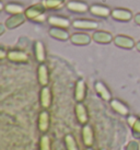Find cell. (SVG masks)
Wrapping results in <instances>:
<instances>
[{
	"label": "cell",
	"instance_id": "1",
	"mask_svg": "<svg viewBox=\"0 0 140 150\" xmlns=\"http://www.w3.org/2000/svg\"><path fill=\"white\" fill-rule=\"evenodd\" d=\"M45 6L43 4H32L31 7L25 10V17L29 20H32V21H43L45 20Z\"/></svg>",
	"mask_w": 140,
	"mask_h": 150
},
{
	"label": "cell",
	"instance_id": "2",
	"mask_svg": "<svg viewBox=\"0 0 140 150\" xmlns=\"http://www.w3.org/2000/svg\"><path fill=\"white\" fill-rule=\"evenodd\" d=\"M74 114L80 125H87L89 122V113H88L87 106L83 104V102H77V104L74 106Z\"/></svg>",
	"mask_w": 140,
	"mask_h": 150
},
{
	"label": "cell",
	"instance_id": "3",
	"mask_svg": "<svg viewBox=\"0 0 140 150\" xmlns=\"http://www.w3.org/2000/svg\"><path fill=\"white\" fill-rule=\"evenodd\" d=\"M52 102H53L52 89L48 86L42 87L41 91H40V103H41V106L44 110H48L52 106Z\"/></svg>",
	"mask_w": 140,
	"mask_h": 150
},
{
	"label": "cell",
	"instance_id": "4",
	"mask_svg": "<svg viewBox=\"0 0 140 150\" xmlns=\"http://www.w3.org/2000/svg\"><path fill=\"white\" fill-rule=\"evenodd\" d=\"M7 58L16 64H28L29 63V56L23 50H11L7 53Z\"/></svg>",
	"mask_w": 140,
	"mask_h": 150
},
{
	"label": "cell",
	"instance_id": "5",
	"mask_svg": "<svg viewBox=\"0 0 140 150\" xmlns=\"http://www.w3.org/2000/svg\"><path fill=\"white\" fill-rule=\"evenodd\" d=\"M81 137H82L83 145L87 147V148H89V147H93V145H94V142H95L94 132H93V128H92L89 124L82 126Z\"/></svg>",
	"mask_w": 140,
	"mask_h": 150
},
{
	"label": "cell",
	"instance_id": "6",
	"mask_svg": "<svg viewBox=\"0 0 140 150\" xmlns=\"http://www.w3.org/2000/svg\"><path fill=\"white\" fill-rule=\"evenodd\" d=\"M50 126V115L47 110H44L40 113L38 120H37V127L42 134H46L49 130Z\"/></svg>",
	"mask_w": 140,
	"mask_h": 150
},
{
	"label": "cell",
	"instance_id": "7",
	"mask_svg": "<svg viewBox=\"0 0 140 150\" xmlns=\"http://www.w3.org/2000/svg\"><path fill=\"white\" fill-rule=\"evenodd\" d=\"M74 100L77 102H83L87 98V83L83 79H79L74 86Z\"/></svg>",
	"mask_w": 140,
	"mask_h": 150
},
{
	"label": "cell",
	"instance_id": "8",
	"mask_svg": "<svg viewBox=\"0 0 140 150\" xmlns=\"http://www.w3.org/2000/svg\"><path fill=\"white\" fill-rule=\"evenodd\" d=\"M113 42L117 47L125 48V50H132L136 46V43L132 38H129L127 35H117L114 38Z\"/></svg>",
	"mask_w": 140,
	"mask_h": 150
},
{
	"label": "cell",
	"instance_id": "9",
	"mask_svg": "<svg viewBox=\"0 0 140 150\" xmlns=\"http://www.w3.org/2000/svg\"><path fill=\"white\" fill-rule=\"evenodd\" d=\"M37 80L42 87H46L49 83V71L45 64H40L37 68Z\"/></svg>",
	"mask_w": 140,
	"mask_h": 150
},
{
	"label": "cell",
	"instance_id": "10",
	"mask_svg": "<svg viewBox=\"0 0 140 150\" xmlns=\"http://www.w3.org/2000/svg\"><path fill=\"white\" fill-rule=\"evenodd\" d=\"M114 20L120 22H128L132 19V12L128 9H114L111 13Z\"/></svg>",
	"mask_w": 140,
	"mask_h": 150
},
{
	"label": "cell",
	"instance_id": "11",
	"mask_svg": "<svg viewBox=\"0 0 140 150\" xmlns=\"http://www.w3.org/2000/svg\"><path fill=\"white\" fill-rule=\"evenodd\" d=\"M26 20L24 13H19V14H12L10 18L7 19V21L4 23V25L7 26V29H16L18 26H20L21 24H23L24 21Z\"/></svg>",
	"mask_w": 140,
	"mask_h": 150
},
{
	"label": "cell",
	"instance_id": "12",
	"mask_svg": "<svg viewBox=\"0 0 140 150\" xmlns=\"http://www.w3.org/2000/svg\"><path fill=\"white\" fill-rule=\"evenodd\" d=\"M72 26L79 30H95L99 26V22L86 20V19H78L72 22Z\"/></svg>",
	"mask_w": 140,
	"mask_h": 150
},
{
	"label": "cell",
	"instance_id": "13",
	"mask_svg": "<svg viewBox=\"0 0 140 150\" xmlns=\"http://www.w3.org/2000/svg\"><path fill=\"white\" fill-rule=\"evenodd\" d=\"M94 89L96 93L99 94V96L104 101H107V102H111L112 100V93L111 91L108 90V88L105 86V84L102 82V81H96L94 83Z\"/></svg>",
	"mask_w": 140,
	"mask_h": 150
},
{
	"label": "cell",
	"instance_id": "14",
	"mask_svg": "<svg viewBox=\"0 0 140 150\" xmlns=\"http://www.w3.org/2000/svg\"><path fill=\"white\" fill-rule=\"evenodd\" d=\"M127 123L132 128V136L135 139H140V117L135 115H128Z\"/></svg>",
	"mask_w": 140,
	"mask_h": 150
},
{
	"label": "cell",
	"instance_id": "15",
	"mask_svg": "<svg viewBox=\"0 0 140 150\" xmlns=\"http://www.w3.org/2000/svg\"><path fill=\"white\" fill-rule=\"evenodd\" d=\"M70 42L74 45L84 46L91 43V36L87 33H74L70 36Z\"/></svg>",
	"mask_w": 140,
	"mask_h": 150
},
{
	"label": "cell",
	"instance_id": "16",
	"mask_svg": "<svg viewBox=\"0 0 140 150\" xmlns=\"http://www.w3.org/2000/svg\"><path fill=\"white\" fill-rule=\"evenodd\" d=\"M92 38L94 42L99 43V44H110L114 40L113 35L106 31H96L93 33Z\"/></svg>",
	"mask_w": 140,
	"mask_h": 150
},
{
	"label": "cell",
	"instance_id": "17",
	"mask_svg": "<svg viewBox=\"0 0 140 150\" xmlns=\"http://www.w3.org/2000/svg\"><path fill=\"white\" fill-rule=\"evenodd\" d=\"M111 108H113L117 114H119L122 116H128V115H129V108H128L124 102L118 100V99H112Z\"/></svg>",
	"mask_w": 140,
	"mask_h": 150
},
{
	"label": "cell",
	"instance_id": "18",
	"mask_svg": "<svg viewBox=\"0 0 140 150\" xmlns=\"http://www.w3.org/2000/svg\"><path fill=\"white\" fill-rule=\"evenodd\" d=\"M67 9H68L69 11H71V12L84 13L90 9V7H88V4H86V2L74 0V1H69V2L67 4Z\"/></svg>",
	"mask_w": 140,
	"mask_h": 150
},
{
	"label": "cell",
	"instance_id": "19",
	"mask_svg": "<svg viewBox=\"0 0 140 150\" xmlns=\"http://www.w3.org/2000/svg\"><path fill=\"white\" fill-rule=\"evenodd\" d=\"M93 16H98V17L101 18H107L108 16H111V9L108 7H105V6H101V4H92L89 9Z\"/></svg>",
	"mask_w": 140,
	"mask_h": 150
},
{
	"label": "cell",
	"instance_id": "20",
	"mask_svg": "<svg viewBox=\"0 0 140 150\" xmlns=\"http://www.w3.org/2000/svg\"><path fill=\"white\" fill-rule=\"evenodd\" d=\"M48 23L52 26L55 28H62V29H67L70 26L69 19L64 17H58V16H53V17L48 18Z\"/></svg>",
	"mask_w": 140,
	"mask_h": 150
},
{
	"label": "cell",
	"instance_id": "21",
	"mask_svg": "<svg viewBox=\"0 0 140 150\" xmlns=\"http://www.w3.org/2000/svg\"><path fill=\"white\" fill-rule=\"evenodd\" d=\"M34 56L35 59L40 64H43L46 59V50L45 46L43 45V43L40 41H36L34 43Z\"/></svg>",
	"mask_w": 140,
	"mask_h": 150
},
{
	"label": "cell",
	"instance_id": "22",
	"mask_svg": "<svg viewBox=\"0 0 140 150\" xmlns=\"http://www.w3.org/2000/svg\"><path fill=\"white\" fill-rule=\"evenodd\" d=\"M48 33H49L52 38H56L58 41H67V40L70 38L69 33L67 31H65L64 29H62V28H55V26H53L52 29H49Z\"/></svg>",
	"mask_w": 140,
	"mask_h": 150
},
{
	"label": "cell",
	"instance_id": "23",
	"mask_svg": "<svg viewBox=\"0 0 140 150\" xmlns=\"http://www.w3.org/2000/svg\"><path fill=\"white\" fill-rule=\"evenodd\" d=\"M64 142H65V146H66L67 150H80L79 145L74 135L71 134H67L65 138H64Z\"/></svg>",
	"mask_w": 140,
	"mask_h": 150
},
{
	"label": "cell",
	"instance_id": "24",
	"mask_svg": "<svg viewBox=\"0 0 140 150\" xmlns=\"http://www.w3.org/2000/svg\"><path fill=\"white\" fill-rule=\"evenodd\" d=\"M4 10H6V12L10 13V14H19V13L25 12L23 6L16 4V2H10V4H8L4 7Z\"/></svg>",
	"mask_w": 140,
	"mask_h": 150
},
{
	"label": "cell",
	"instance_id": "25",
	"mask_svg": "<svg viewBox=\"0 0 140 150\" xmlns=\"http://www.w3.org/2000/svg\"><path fill=\"white\" fill-rule=\"evenodd\" d=\"M66 0H44L43 4L45 6L46 9L49 10H58L65 4Z\"/></svg>",
	"mask_w": 140,
	"mask_h": 150
},
{
	"label": "cell",
	"instance_id": "26",
	"mask_svg": "<svg viewBox=\"0 0 140 150\" xmlns=\"http://www.w3.org/2000/svg\"><path fill=\"white\" fill-rule=\"evenodd\" d=\"M40 150H52V139L45 134L40 139Z\"/></svg>",
	"mask_w": 140,
	"mask_h": 150
},
{
	"label": "cell",
	"instance_id": "27",
	"mask_svg": "<svg viewBox=\"0 0 140 150\" xmlns=\"http://www.w3.org/2000/svg\"><path fill=\"white\" fill-rule=\"evenodd\" d=\"M125 150H139V144L136 140H130L127 144Z\"/></svg>",
	"mask_w": 140,
	"mask_h": 150
},
{
	"label": "cell",
	"instance_id": "28",
	"mask_svg": "<svg viewBox=\"0 0 140 150\" xmlns=\"http://www.w3.org/2000/svg\"><path fill=\"white\" fill-rule=\"evenodd\" d=\"M134 20H135V22H136L137 24L140 25V12H139V13H137L136 16L134 17Z\"/></svg>",
	"mask_w": 140,
	"mask_h": 150
},
{
	"label": "cell",
	"instance_id": "29",
	"mask_svg": "<svg viewBox=\"0 0 140 150\" xmlns=\"http://www.w3.org/2000/svg\"><path fill=\"white\" fill-rule=\"evenodd\" d=\"M136 48H137V50H138V52H140V41L136 43Z\"/></svg>",
	"mask_w": 140,
	"mask_h": 150
},
{
	"label": "cell",
	"instance_id": "30",
	"mask_svg": "<svg viewBox=\"0 0 140 150\" xmlns=\"http://www.w3.org/2000/svg\"><path fill=\"white\" fill-rule=\"evenodd\" d=\"M1 30H0V34H4V24H1Z\"/></svg>",
	"mask_w": 140,
	"mask_h": 150
},
{
	"label": "cell",
	"instance_id": "31",
	"mask_svg": "<svg viewBox=\"0 0 140 150\" xmlns=\"http://www.w3.org/2000/svg\"><path fill=\"white\" fill-rule=\"evenodd\" d=\"M1 58H4V50H1Z\"/></svg>",
	"mask_w": 140,
	"mask_h": 150
},
{
	"label": "cell",
	"instance_id": "32",
	"mask_svg": "<svg viewBox=\"0 0 140 150\" xmlns=\"http://www.w3.org/2000/svg\"><path fill=\"white\" fill-rule=\"evenodd\" d=\"M86 150H94V149H93V147H89V148H87Z\"/></svg>",
	"mask_w": 140,
	"mask_h": 150
},
{
	"label": "cell",
	"instance_id": "33",
	"mask_svg": "<svg viewBox=\"0 0 140 150\" xmlns=\"http://www.w3.org/2000/svg\"><path fill=\"white\" fill-rule=\"evenodd\" d=\"M100 150H106V149H105V148H101Z\"/></svg>",
	"mask_w": 140,
	"mask_h": 150
}]
</instances>
